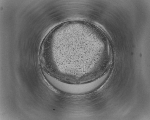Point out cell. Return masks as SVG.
Wrapping results in <instances>:
<instances>
[{"instance_id":"cell-1","label":"cell","mask_w":150,"mask_h":120,"mask_svg":"<svg viewBox=\"0 0 150 120\" xmlns=\"http://www.w3.org/2000/svg\"><path fill=\"white\" fill-rule=\"evenodd\" d=\"M104 75L99 79L87 83L72 84L62 82L63 88L62 91L66 93L74 94H83L88 92L95 89L101 85L107 78Z\"/></svg>"}]
</instances>
